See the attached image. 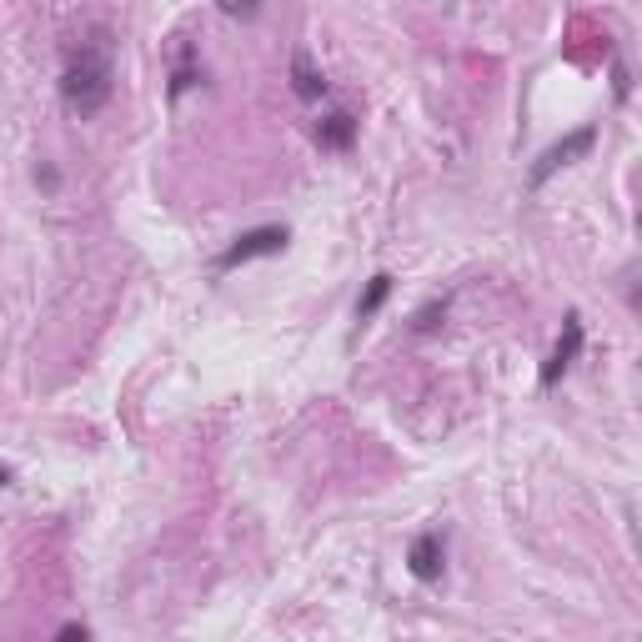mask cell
<instances>
[{
    "instance_id": "1",
    "label": "cell",
    "mask_w": 642,
    "mask_h": 642,
    "mask_svg": "<svg viewBox=\"0 0 642 642\" xmlns=\"http://www.w3.org/2000/svg\"><path fill=\"white\" fill-rule=\"evenodd\" d=\"M111 81H116V71H111V36L96 26V31H86L81 51L66 61V71H61V96H66V106H71L76 116H96V111L111 101Z\"/></svg>"
},
{
    "instance_id": "2",
    "label": "cell",
    "mask_w": 642,
    "mask_h": 642,
    "mask_svg": "<svg viewBox=\"0 0 642 642\" xmlns=\"http://www.w3.org/2000/svg\"><path fill=\"white\" fill-rule=\"evenodd\" d=\"M286 241H291V231H286V226H256V231H241V236L216 256V266H221V271H231V266H241V261L276 256V251H286Z\"/></svg>"
},
{
    "instance_id": "3",
    "label": "cell",
    "mask_w": 642,
    "mask_h": 642,
    "mask_svg": "<svg viewBox=\"0 0 642 642\" xmlns=\"http://www.w3.org/2000/svg\"><path fill=\"white\" fill-rule=\"evenodd\" d=\"M592 141H597V126H577L572 136H562L557 146H547V151L537 156V166L527 171V186H542L552 171H562V166H572L577 156H587V151H592Z\"/></svg>"
},
{
    "instance_id": "4",
    "label": "cell",
    "mask_w": 642,
    "mask_h": 642,
    "mask_svg": "<svg viewBox=\"0 0 642 642\" xmlns=\"http://www.w3.org/2000/svg\"><path fill=\"white\" fill-rule=\"evenodd\" d=\"M577 352H582V316L567 311V316H562V337H557V347H552V357H547V367H542V387H557V377L572 372Z\"/></svg>"
},
{
    "instance_id": "5",
    "label": "cell",
    "mask_w": 642,
    "mask_h": 642,
    "mask_svg": "<svg viewBox=\"0 0 642 642\" xmlns=\"http://www.w3.org/2000/svg\"><path fill=\"white\" fill-rule=\"evenodd\" d=\"M407 567H412V577H417V582H437V577H442V567H447L442 532H422V537L412 542V552H407Z\"/></svg>"
},
{
    "instance_id": "6",
    "label": "cell",
    "mask_w": 642,
    "mask_h": 642,
    "mask_svg": "<svg viewBox=\"0 0 642 642\" xmlns=\"http://www.w3.org/2000/svg\"><path fill=\"white\" fill-rule=\"evenodd\" d=\"M291 91H296L301 101H321V96H327V76H321V71L311 66V56H306V51H296V56H291Z\"/></svg>"
},
{
    "instance_id": "7",
    "label": "cell",
    "mask_w": 642,
    "mask_h": 642,
    "mask_svg": "<svg viewBox=\"0 0 642 642\" xmlns=\"http://www.w3.org/2000/svg\"><path fill=\"white\" fill-rule=\"evenodd\" d=\"M316 141L332 146V151H347V146L357 141V116H352V111H332L327 121L316 126Z\"/></svg>"
},
{
    "instance_id": "8",
    "label": "cell",
    "mask_w": 642,
    "mask_h": 642,
    "mask_svg": "<svg viewBox=\"0 0 642 642\" xmlns=\"http://www.w3.org/2000/svg\"><path fill=\"white\" fill-rule=\"evenodd\" d=\"M387 296H392V276H387V271H377V276L367 281V291L357 296V321H372V316H377V306H382Z\"/></svg>"
},
{
    "instance_id": "9",
    "label": "cell",
    "mask_w": 642,
    "mask_h": 642,
    "mask_svg": "<svg viewBox=\"0 0 642 642\" xmlns=\"http://www.w3.org/2000/svg\"><path fill=\"white\" fill-rule=\"evenodd\" d=\"M56 642H91V632H86L81 622H66V627L56 632Z\"/></svg>"
},
{
    "instance_id": "10",
    "label": "cell",
    "mask_w": 642,
    "mask_h": 642,
    "mask_svg": "<svg viewBox=\"0 0 642 642\" xmlns=\"http://www.w3.org/2000/svg\"><path fill=\"white\" fill-rule=\"evenodd\" d=\"M437 311H447V301H432V306H422V316H417V332L437 327Z\"/></svg>"
},
{
    "instance_id": "11",
    "label": "cell",
    "mask_w": 642,
    "mask_h": 642,
    "mask_svg": "<svg viewBox=\"0 0 642 642\" xmlns=\"http://www.w3.org/2000/svg\"><path fill=\"white\" fill-rule=\"evenodd\" d=\"M221 11H226V16H256V6H236V0H226Z\"/></svg>"
},
{
    "instance_id": "12",
    "label": "cell",
    "mask_w": 642,
    "mask_h": 642,
    "mask_svg": "<svg viewBox=\"0 0 642 642\" xmlns=\"http://www.w3.org/2000/svg\"><path fill=\"white\" fill-rule=\"evenodd\" d=\"M6 482H11V472H6V467H0V487H6Z\"/></svg>"
}]
</instances>
